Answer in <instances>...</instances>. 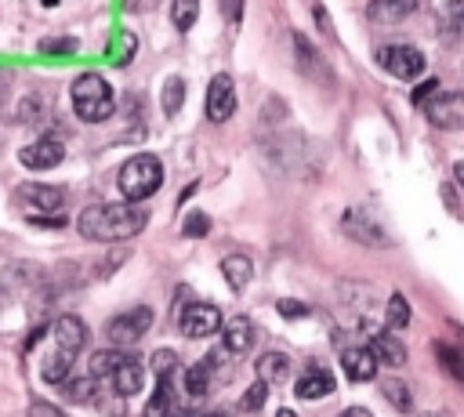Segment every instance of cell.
I'll use <instances>...</instances> for the list:
<instances>
[{
	"mask_svg": "<svg viewBox=\"0 0 464 417\" xmlns=\"http://www.w3.org/2000/svg\"><path fill=\"white\" fill-rule=\"evenodd\" d=\"M80 236L94 239V243H116V239H130L149 225V207L145 203H94L83 207L80 218Z\"/></svg>",
	"mask_w": 464,
	"mask_h": 417,
	"instance_id": "cell-1",
	"label": "cell"
},
{
	"mask_svg": "<svg viewBox=\"0 0 464 417\" xmlns=\"http://www.w3.org/2000/svg\"><path fill=\"white\" fill-rule=\"evenodd\" d=\"M83 344H87V326H83V319H76V315H58L54 326H51V352H47V359H44V366H40V377H44L47 384H62V381L69 377L76 355L83 352Z\"/></svg>",
	"mask_w": 464,
	"mask_h": 417,
	"instance_id": "cell-2",
	"label": "cell"
},
{
	"mask_svg": "<svg viewBox=\"0 0 464 417\" xmlns=\"http://www.w3.org/2000/svg\"><path fill=\"white\" fill-rule=\"evenodd\" d=\"M69 98H72V109L80 120L87 123H102L116 112V98H112V87L102 73H80L69 87Z\"/></svg>",
	"mask_w": 464,
	"mask_h": 417,
	"instance_id": "cell-3",
	"label": "cell"
},
{
	"mask_svg": "<svg viewBox=\"0 0 464 417\" xmlns=\"http://www.w3.org/2000/svg\"><path fill=\"white\" fill-rule=\"evenodd\" d=\"M163 185V163L152 152H138L120 167V192L130 203H145Z\"/></svg>",
	"mask_w": 464,
	"mask_h": 417,
	"instance_id": "cell-4",
	"label": "cell"
},
{
	"mask_svg": "<svg viewBox=\"0 0 464 417\" xmlns=\"http://www.w3.org/2000/svg\"><path fill=\"white\" fill-rule=\"evenodd\" d=\"M149 326H152V308L149 305H138V308L120 312L116 319H109L105 337L112 341V348H130V344H138L149 334Z\"/></svg>",
	"mask_w": 464,
	"mask_h": 417,
	"instance_id": "cell-5",
	"label": "cell"
},
{
	"mask_svg": "<svg viewBox=\"0 0 464 417\" xmlns=\"http://www.w3.org/2000/svg\"><path fill=\"white\" fill-rule=\"evenodd\" d=\"M377 62L395 76V80H417L424 73V51H417L413 44H388L377 51Z\"/></svg>",
	"mask_w": 464,
	"mask_h": 417,
	"instance_id": "cell-6",
	"label": "cell"
},
{
	"mask_svg": "<svg viewBox=\"0 0 464 417\" xmlns=\"http://www.w3.org/2000/svg\"><path fill=\"white\" fill-rule=\"evenodd\" d=\"M14 196H18V203H25L29 221H36V218H54V214H62V207H65V196H62V189H54V185H22Z\"/></svg>",
	"mask_w": 464,
	"mask_h": 417,
	"instance_id": "cell-7",
	"label": "cell"
},
{
	"mask_svg": "<svg viewBox=\"0 0 464 417\" xmlns=\"http://www.w3.org/2000/svg\"><path fill=\"white\" fill-rule=\"evenodd\" d=\"M178 326L185 337H210L214 330H221V308L210 301H192L188 308H181Z\"/></svg>",
	"mask_w": 464,
	"mask_h": 417,
	"instance_id": "cell-8",
	"label": "cell"
},
{
	"mask_svg": "<svg viewBox=\"0 0 464 417\" xmlns=\"http://www.w3.org/2000/svg\"><path fill=\"white\" fill-rule=\"evenodd\" d=\"M341 228H344L352 239L366 243V247H388V243H392V239H388V232L377 225V218H373V214H366L362 207L344 210V214H341Z\"/></svg>",
	"mask_w": 464,
	"mask_h": 417,
	"instance_id": "cell-9",
	"label": "cell"
},
{
	"mask_svg": "<svg viewBox=\"0 0 464 417\" xmlns=\"http://www.w3.org/2000/svg\"><path fill=\"white\" fill-rule=\"evenodd\" d=\"M236 112V83L228 73H218L207 87V120L210 123H225Z\"/></svg>",
	"mask_w": 464,
	"mask_h": 417,
	"instance_id": "cell-10",
	"label": "cell"
},
{
	"mask_svg": "<svg viewBox=\"0 0 464 417\" xmlns=\"http://www.w3.org/2000/svg\"><path fill=\"white\" fill-rule=\"evenodd\" d=\"M424 116L439 127V131H457L464 123V98L453 94H435L431 102H424Z\"/></svg>",
	"mask_w": 464,
	"mask_h": 417,
	"instance_id": "cell-11",
	"label": "cell"
},
{
	"mask_svg": "<svg viewBox=\"0 0 464 417\" xmlns=\"http://www.w3.org/2000/svg\"><path fill=\"white\" fill-rule=\"evenodd\" d=\"M62 156H65V145L58 138H36L18 152L22 167H29V170H51L62 163Z\"/></svg>",
	"mask_w": 464,
	"mask_h": 417,
	"instance_id": "cell-12",
	"label": "cell"
},
{
	"mask_svg": "<svg viewBox=\"0 0 464 417\" xmlns=\"http://www.w3.org/2000/svg\"><path fill=\"white\" fill-rule=\"evenodd\" d=\"M366 348L373 352L377 366H392V370L406 366V344L395 337V330H377V334H370V344H366Z\"/></svg>",
	"mask_w": 464,
	"mask_h": 417,
	"instance_id": "cell-13",
	"label": "cell"
},
{
	"mask_svg": "<svg viewBox=\"0 0 464 417\" xmlns=\"http://www.w3.org/2000/svg\"><path fill=\"white\" fill-rule=\"evenodd\" d=\"M330 392H334V373L323 370V366H308V370L294 381V395L304 399V402H315V399H323V395H330Z\"/></svg>",
	"mask_w": 464,
	"mask_h": 417,
	"instance_id": "cell-14",
	"label": "cell"
},
{
	"mask_svg": "<svg viewBox=\"0 0 464 417\" xmlns=\"http://www.w3.org/2000/svg\"><path fill=\"white\" fill-rule=\"evenodd\" d=\"M250 344H254V323L246 315H232L221 330V348L228 355H243V352H250Z\"/></svg>",
	"mask_w": 464,
	"mask_h": 417,
	"instance_id": "cell-15",
	"label": "cell"
},
{
	"mask_svg": "<svg viewBox=\"0 0 464 417\" xmlns=\"http://www.w3.org/2000/svg\"><path fill=\"white\" fill-rule=\"evenodd\" d=\"M341 366H344L348 381H370V377H377V359H373V352L366 344L344 348L341 352Z\"/></svg>",
	"mask_w": 464,
	"mask_h": 417,
	"instance_id": "cell-16",
	"label": "cell"
},
{
	"mask_svg": "<svg viewBox=\"0 0 464 417\" xmlns=\"http://www.w3.org/2000/svg\"><path fill=\"white\" fill-rule=\"evenodd\" d=\"M109 381H112V388H116L120 395H134V392H141V384H145V366H141L134 355H123V359L112 366Z\"/></svg>",
	"mask_w": 464,
	"mask_h": 417,
	"instance_id": "cell-17",
	"label": "cell"
},
{
	"mask_svg": "<svg viewBox=\"0 0 464 417\" xmlns=\"http://www.w3.org/2000/svg\"><path fill=\"white\" fill-rule=\"evenodd\" d=\"M417 4H420V0H373V4L366 7V15H370L377 25H399L406 15L417 11Z\"/></svg>",
	"mask_w": 464,
	"mask_h": 417,
	"instance_id": "cell-18",
	"label": "cell"
},
{
	"mask_svg": "<svg viewBox=\"0 0 464 417\" xmlns=\"http://www.w3.org/2000/svg\"><path fill=\"white\" fill-rule=\"evenodd\" d=\"M294 54H297V65H301V73H304V76H312V80L326 76V80H330V69H326L323 54H319V51H315L301 33H294Z\"/></svg>",
	"mask_w": 464,
	"mask_h": 417,
	"instance_id": "cell-19",
	"label": "cell"
},
{
	"mask_svg": "<svg viewBox=\"0 0 464 417\" xmlns=\"http://www.w3.org/2000/svg\"><path fill=\"white\" fill-rule=\"evenodd\" d=\"M214 366H218V359H214V355H207V359L192 363V366L185 370V392H188V395H207V392H210V384H214Z\"/></svg>",
	"mask_w": 464,
	"mask_h": 417,
	"instance_id": "cell-20",
	"label": "cell"
},
{
	"mask_svg": "<svg viewBox=\"0 0 464 417\" xmlns=\"http://www.w3.org/2000/svg\"><path fill=\"white\" fill-rule=\"evenodd\" d=\"M221 276H225V283L239 294L246 283H250V276H254V265H250V257H243V254H228L225 261H221Z\"/></svg>",
	"mask_w": 464,
	"mask_h": 417,
	"instance_id": "cell-21",
	"label": "cell"
},
{
	"mask_svg": "<svg viewBox=\"0 0 464 417\" xmlns=\"http://www.w3.org/2000/svg\"><path fill=\"white\" fill-rule=\"evenodd\" d=\"M257 377H261L265 384H283V381L290 377V359H286L283 352H265V355L257 359Z\"/></svg>",
	"mask_w": 464,
	"mask_h": 417,
	"instance_id": "cell-22",
	"label": "cell"
},
{
	"mask_svg": "<svg viewBox=\"0 0 464 417\" xmlns=\"http://www.w3.org/2000/svg\"><path fill=\"white\" fill-rule=\"evenodd\" d=\"M381 395H384L399 413H410V410H413V392H410V384L399 381V377H381Z\"/></svg>",
	"mask_w": 464,
	"mask_h": 417,
	"instance_id": "cell-23",
	"label": "cell"
},
{
	"mask_svg": "<svg viewBox=\"0 0 464 417\" xmlns=\"http://www.w3.org/2000/svg\"><path fill=\"white\" fill-rule=\"evenodd\" d=\"M174 410V392H170V377H156V392L145 402V417H170Z\"/></svg>",
	"mask_w": 464,
	"mask_h": 417,
	"instance_id": "cell-24",
	"label": "cell"
},
{
	"mask_svg": "<svg viewBox=\"0 0 464 417\" xmlns=\"http://www.w3.org/2000/svg\"><path fill=\"white\" fill-rule=\"evenodd\" d=\"M65 395L72 402H94L98 399V377L94 373H80V377H65Z\"/></svg>",
	"mask_w": 464,
	"mask_h": 417,
	"instance_id": "cell-25",
	"label": "cell"
},
{
	"mask_svg": "<svg viewBox=\"0 0 464 417\" xmlns=\"http://www.w3.org/2000/svg\"><path fill=\"white\" fill-rule=\"evenodd\" d=\"M160 102H163V112L174 116L181 105H185V80L181 76H167L163 91H160Z\"/></svg>",
	"mask_w": 464,
	"mask_h": 417,
	"instance_id": "cell-26",
	"label": "cell"
},
{
	"mask_svg": "<svg viewBox=\"0 0 464 417\" xmlns=\"http://www.w3.org/2000/svg\"><path fill=\"white\" fill-rule=\"evenodd\" d=\"M406 323H410V301L402 294H392L384 308V330H402Z\"/></svg>",
	"mask_w": 464,
	"mask_h": 417,
	"instance_id": "cell-27",
	"label": "cell"
},
{
	"mask_svg": "<svg viewBox=\"0 0 464 417\" xmlns=\"http://www.w3.org/2000/svg\"><path fill=\"white\" fill-rule=\"evenodd\" d=\"M196 15H199V0H174L170 4V22L178 33H188L196 25Z\"/></svg>",
	"mask_w": 464,
	"mask_h": 417,
	"instance_id": "cell-28",
	"label": "cell"
},
{
	"mask_svg": "<svg viewBox=\"0 0 464 417\" xmlns=\"http://www.w3.org/2000/svg\"><path fill=\"white\" fill-rule=\"evenodd\" d=\"M265 399H268V384L257 377V381H254V384L243 392V402H239V410H246V413H250V410H261V406H265Z\"/></svg>",
	"mask_w": 464,
	"mask_h": 417,
	"instance_id": "cell-29",
	"label": "cell"
},
{
	"mask_svg": "<svg viewBox=\"0 0 464 417\" xmlns=\"http://www.w3.org/2000/svg\"><path fill=\"white\" fill-rule=\"evenodd\" d=\"M47 102H44V94H29V98H22V112H18V120L25 123V120H44L47 116V109H44Z\"/></svg>",
	"mask_w": 464,
	"mask_h": 417,
	"instance_id": "cell-30",
	"label": "cell"
},
{
	"mask_svg": "<svg viewBox=\"0 0 464 417\" xmlns=\"http://www.w3.org/2000/svg\"><path fill=\"white\" fill-rule=\"evenodd\" d=\"M181 232H185L188 239H196V236H207V232H210V218H207L203 210H192V214L185 218V225H181Z\"/></svg>",
	"mask_w": 464,
	"mask_h": 417,
	"instance_id": "cell-31",
	"label": "cell"
},
{
	"mask_svg": "<svg viewBox=\"0 0 464 417\" xmlns=\"http://www.w3.org/2000/svg\"><path fill=\"white\" fill-rule=\"evenodd\" d=\"M178 370V355L170 352V348H160L156 355H152V373L156 377H170Z\"/></svg>",
	"mask_w": 464,
	"mask_h": 417,
	"instance_id": "cell-32",
	"label": "cell"
},
{
	"mask_svg": "<svg viewBox=\"0 0 464 417\" xmlns=\"http://www.w3.org/2000/svg\"><path fill=\"white\" fill-rule=\"evenodd\" d=\"M40 51H44V54H51V58H54V54H72V51H76V40H72V36L44 40V44H40Z\"/></svg>",
	"mask_w": 464,
	"mask_h": 417,
	"instance_id": "cell-33",
	"label": "cell"
},
{
	"mask_svg": "<svg viewBox=\"0 0 464 417\" xmlns=\"http://www.w3.org/2000/svg\"><path fill=\"white\" fill-rule=\"evenodd\" d=\"M25 417H65V413H62L54 402H47V399H33Z\"/></svg>",
	"mask_w": 464,
	"mask_h": 417,
	"instance_id": "cell-34",
	"label": "cell"
},
{
	"mask_svg": "<svg viewBox=\"0 0 464 417\" xmlns=\"http://www.w3.org/2000/svg\"><path fill=\"white\" fill-rule=\"evenodd\" d=\"M276 308H279L286 319H304V315H308V305H301V301H290V297H283Z\"/></svg>",
	"mask_w": 464,
	"mask_h": 417,
	"instance_id": "cell-35",
	"label": "cell"
},
{
	"mask_svg": "<svg viewBox=\"0 0 464 417\" xmlns=\"http://www.w3.org/2000/svg\"><path fill=\"white\" fill-rule=\"evenodd\" d=\"M134 47H138V40H134L130 33H123V51H120V54H112V62H116V65H127V62L134 58Z\"/></svg>",
	"mask_w": 464,
	"mask_h": 417,
	"instance_id": "cell-36",
	"label": "cell"
},
{
	"mask_svg": "<svg viewBox=\"0 0 464 417\" xmlns=\"http://www.w3.org/2000/svg\"><path fill=\"white\" fill-rule=\"evenodd\" d=\"M431 94H439V80H428V83H420V87L413 91V105H424Z\"/></svg>",
	"mask_w": 464,
	"mask_h": 417,
	"instance_id": "cell-37",
	"label": "cell"
},
{
	"mask_svg": "<svg viewBox=\"0 0 464 417\" xmlns=\"http://www.w3.org/2000/svg\"><path fill=\"white\" fill-rule=\"evenodd\" d=\"M439 355H442V363L450 366V373H453V377H464V370H460V359L453 355V348H446V344H439Z\"/></svg>",
	"mask_w": 464,
	"mask_h": 417,
	"instance_id": "cell-38",
	"label": "cell"
},
{
	"mask_svg": "<svg viewBox=\"0 0 464 417\" xmlns=\"http://www.w3.org/2000/svg\"><path fill=\"white\" fill-rule=\"evenodd\" d=\"M221 15H225L228 22H239V15H243V0H221Z\"/></svg>",
	"mask_w": 464,
	"mask_h": 417,
	"instance_id": "cell-39",
	"label": "cell"
},
{
	"mask_svg": "<svg viewBox=\"0 0 464 417\" xmlns=\"http://www.w3.org/2000/svg\"><path fill=\"white\" fill-rule=\"evenodd\" d=\"M446 22L457 29L460 25V0H446Z\"/></svg>",
	"mask_w": 464,
	"mask_h": 417,
	"instance_id": "cell-40",
	"label": "cell"
},
{
	"mask_svg": "<svg viewBox=\"0 0 464 417\" xmlns=\"http://www.w3.org/2000/svg\"><path fill=\"white\" fill-rule=\"evenodd\" d=\"M442 199H446L450 214H460V210H457V189H453V185H442Z\"/></svg>",
	"mask_w": 464,
	"mask_h": 417,
	"instance_id": "cell-41",
	"label": "cell"
},
{
	"mask_svg": "<svg viewBox=\"0 0 464 417\" xmlns=\"http://www.w3.org/2000/svg\"><path fill=\"white\" fill-rule=\"evenodd\" d=\"M341 417H373V413H370V410H362V406H348Z\"/></svg>",
	"mask_w": 464,
	"mask_h": 417,
	"instance_id": "cell-42",
	"label": "cell"
},
{
	"mask_svg": "<svg viewBox=\"0 0 464 417\" xmlns=\"http://www.w3.org/2000/svg\"><path fill=\"white\" fill-rule=\"evenodd\" d=\"M420 417H450L446 410H428V413H420Z\"/></svg>",
	"mask_w": 464,
	"mask_h": 417,
	"instance_id": "cell-43",
	"label": "cell"
},
{
	"mask_svg": "<svg viewBox=\"0 0 464 417\" xmlns=\"http://www.w3.org/2000/svg\"><path fill=\"white\" fill-rule=\"evenodd\" d=\"M276 417H297V413H294V410H279Z\"/></svg>",
	"mask_w": 464,
	"mask_h": 417,
	"instance_id": "cell-44",
	"label": "cell"
},
{
	"mask_svg": "<svg viewBox=\"0 0 464 417\" xmlns=\"http://www.w3.org/2000/svg\"><path fill=\"white\" fill-rule=\"evenodd\" d=\"M40 4H44V7H54V4H58V0H40Z\"/></svg>",
	"mask_w": 464,
	"mask_h": 417,
	"instance_id": "cell-45",
	"label": "cell"
}]
</instances>
